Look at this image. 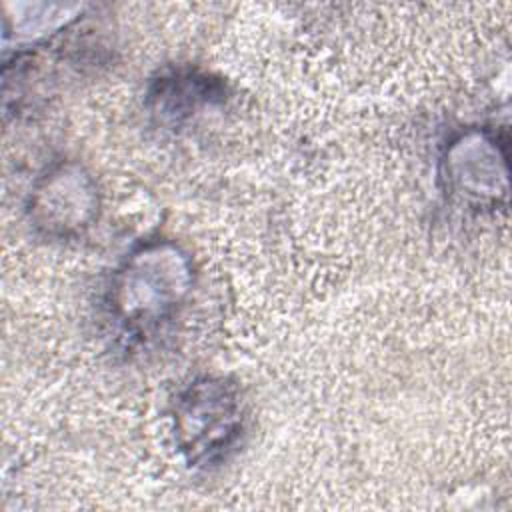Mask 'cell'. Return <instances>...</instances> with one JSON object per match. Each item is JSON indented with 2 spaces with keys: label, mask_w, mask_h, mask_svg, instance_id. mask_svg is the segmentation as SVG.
<instances>
[{
  "label": "cell",
  "mask_w": 512,
  "mask_h": 512,
  "mask_svg": "<svg viewBox=\"0 0 512 512\" xmlns=\"http://www.w3.org/2000/svg\"><path fill=\"white\" fill-rule=\"evenodd\" d=\"M206 416L190 402L188 416H184L188 422L184 426V432L192 436L190 446H194V452H208L220 446H226L234 426H236V404L230 400L222 388L208 386V406L204 404Z\"/></svg>",
  "instance_id": "obj_1"
}]
</instances>
